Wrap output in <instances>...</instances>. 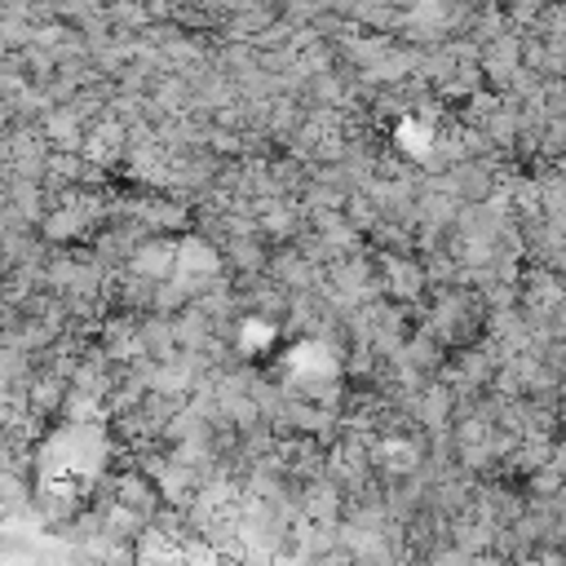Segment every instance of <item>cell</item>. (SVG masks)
I'll use <instances>...</instances> for the list:
<instances>
[{"label":"cell","instance_id":"cell-2","mask_svg":"<svg viewBox=\"0 0 566 566\" xmlns=\"http://www.w3.org/2000/svg\"><path fill=\"white\" fill-rule=\"evenodd\" d=\"M124 274L146 279V283H164V279H173V239H168V235H146V239L133 248V257H129Z\"/></svg>","mask_w":566,"mask_h":566},{"label":"cell","instance_id":"cell-3","mask_svg":"<svg viewBox=\"0 0 566 566\" xmlns=\"http://www.w3.org/2000/svg\"><path fill=\"white\" fill-rule=\"evenodd\" d=\"M41 138L50 142V151H63V155H80L85 146V124L72 107H50L41 116Z\"/></svg>","mask_w":566,"mask_h":566},{"label":"cell","instance_id":"cell-1","mask_svg":"<svg viewBox=\"0 0 566 566\" xmlns=\"http://www.w3.org/2000/svg\"><path fill=\"white\" fill-rule=\"evenodd\" d=\"M213 274H221V252L208 239H199L195 230L177 235L173 239V279H213Z\"/></svg>","mask_w":566,"mask_h":566},{"label":"cell","instance_id":"cell-4","mask_svg":"<svg viewBox=\"0 0 566 566\" xmlns=\"http://www.w3.org/2000/svg\"><path fill=\"white\" fill-rule=\"evenodd\" d=\"M341 217H346V221L355 226V235H368V230H372V226L381 221V217H377V208H372V204H368V199H363L359 191H355V195H350V199L341 204Z\"/></svg>","mask_w":566,"mask_h":566}]
</instances>
